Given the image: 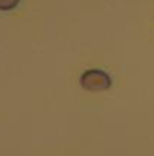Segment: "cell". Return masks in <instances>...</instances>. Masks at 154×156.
Wrapping results in <instances>:
<instances>
[{"instance_id":"obj_1","label":"cell","mask_w":154,"mask_h":156,"mask_svg":"<svg viewBox=\"0 0 154 156\" xmlns=\"http://www.w3.org/2000/svg\"><path fill=\"white\" fill-rule=\"evenodd\" d=\"M79 84L85 91L98 93L110 88L111 78L107 72L101 69H87L79 78Z\"/></svg>"},{"instance_id":"obj_2","label":"cell","mask_w":154,"mask_h":156,"mask_svg":"<svg viewBox=\"0 0 154 156\" xmlns=\"http://www.w3.org/2000/svg\"><path fill=\"white\" fill-rule=\"evenodd\" d=\"M21 0H0V10L2 12H9L13 10L19 5Z\"/></svg>"}]
</instances>
